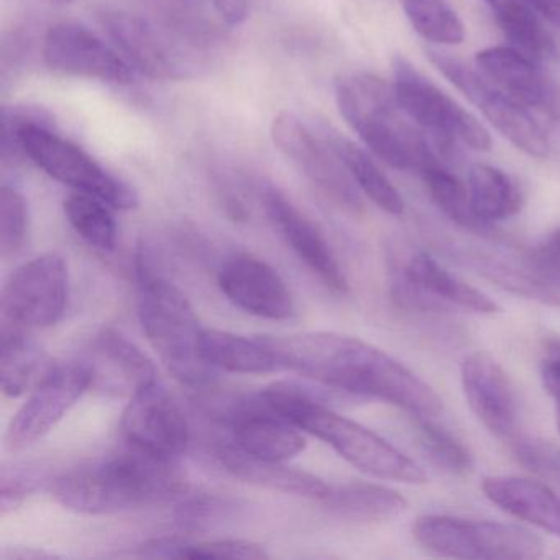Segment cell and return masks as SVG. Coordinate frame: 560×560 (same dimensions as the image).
I'll return each instance as SVG.
<instances>
[{
  "instance_id": "obj_39",
  "label": "cell",
  "mask_w": 560,
  "mask_h": 560,
  "mask_svg": "<svg viewBox=\"0 0 560 560\" xmlns=\"http://www.w3.org/2000/svg\"><path fill=\"white\" fill-rule=\"evenodd\" d=\"M540 380L552 398L557 428L560 431V340L547 343L546 355L540 362Z\"/></svg>"
},
{
  "instance_id": "obj_18",
  "label": "cell",
  "mask_w": 560,
  "mask_h": 560,
  "mask_svg": "<svg viewBox=\"0 0 560 560\" xmlns=\"http://www.w3.org/2000/svg\"><path fill=\"white\" fill-rule=\"evenodd\" d=\"M221 418L228 425V444L252 457L287 462L306 448L301 429L271 412L258 395L234 399Z\"/></svg>"
},
{
  "instance_id": "obj_11",
  "label": "cell",
  "mask_w": 560,
  "mask_h": 560,
  "mask_svg": "<svg viewBox=\"0 0 560 560\" xmlns=\"http://www.w3.org/2000/svg\"><path fill=\"white\" fill-rule=\"evenodd\" d=\"M90 388V373L81 360L50 365L15 412L5 434V447L22 452L40 442Z\"/></svg>"
},
{
  "instance_id": "obj_2",
  "label": "cell",
  "mask_w": 560,
  "mask_h": 560,
  "mask_svg": "<svg viewBox=\"0 0 560 560\" xmlns=\"http://www.w3.org/2000/svg\"><path fill=\"white\" fill-rule=\"evenodd\" d=\"M48 490L67 510L100 516L183 497L188 485L176 460L124 444L116 454L51 478Z\"/></svg>"
},
{
  "instance_id": "obj_42",
  "label": "cell",
  "mask_w": 560,
  "mask_h": 560,
  "mask_svg": "<svg viewBox=\"0 0 560 560\" xmlns=\"http://www.w3.org/2000/svg\"><path fill=\"white\" fill-rule=\"evenodd\" d=\"M542 21L560 28V0H526Z\"/></svg>"
},
{
  "instance_id": "obj_36",
  "label": "cell",
  "mask_w": 560,
  "mask_h": 560,
  "mask_svg": "<svg viewBox=\"0 0 560 560\" xmlns=\"http://www.w3.org/2000/svg\"><path fill=\"white\" fill-rule=\"evenodd\" d=\"M31 235V212L24 196L4 185L0 189V255L15 257L24 250Z\"/></svg>"
},
{
  "instance_id": "obj_28",
  "label": "cell",
  "mask_w": 560,
  "mask_h": 560,
  "mask_svg": "<svg viewBox=\"0 0 560 560\" xmlns=\"http://www.w3.org/2000/svg\"><path fill=\"white\" fill-rule=\"evenodd\" d=\"M320 137L339 156L359 191L373 205L378 206L386 214L401 215L405 212V199L398 189L360 147L330 129L320 130Z\"/></svg>"
},
{
  "instance_id": "obj_38",
  "label": "cell",
  "mask_w": 560,
  "mask_h": 560,
  "mask_svg": "<svg viewBox=\"0 0 560 560\" xmlns=\"http://www.w3.org/2000/svg\"><path fill=\"white\" fill-rule=\"evenodd\" d=\"M50 483L44 465L22 462V464L4 465L0 475V511L2 516L24 503L28 494L38 487Z\"/></svg>"
},
{
  "instance_id": "obj_27",
  "label": "cell",
  "mask_w": 560,
  "mask_h": 560,
  "mask_svg": "<svg viewBox=\"0 0 560 560\" xmlns=\"http://www.w3.org/2000/svg\"><path fill=\"white\" fill-rule=\"evenodd\" d=\"M47 353L28 329L2 324L0 332V380L9 398L25 395L47 373Z\"/></svg>"
},
{
  "instance_id": "obj_26",
  "label": "cell",
  "mask_w": 560,
  "mask_h": 560,
  "mask_svg": "<svg viewBox=\"0 0 560 560\" xmlns=\"http://www.w3.org/2000/svg\"><path fill=\"white\" fill-rule=\"evenodd\" d=\"M319 503L330 516L353 524L386 523L408 508V501L398 491L365 481L330 487Z\"/></svg>"
},
{
  "instance_id": "obj_24",
  "label": "cell",
  "mask_w": 560,
  "mask_h": 560,
  "mask_svg": "<svg viewBox=\"0 0 560 560\" xmlns=\"http://www.w3.org/2000/svg\"><path fill=\"white\" fill-rule=\"evenodd\" d=\"M481 490L491 503L511 516L560 537V497L546 485L500 475L485 478Z\"/></svg>"
},
{
  "instance_id": "obj_13",
  "label": "cell",
  "mask_w": 560,
  "mask_h": 560,
  "mask_svg": "<svg viewBox=\"0 0 560 560\" xmlns=\"http://www.w3.org/2000/svg\"><path fill=\"white\" fill-rule=\"evenodd\" d=\"M120 434L129 447L168 460H176L191 441L185 412L160 382L129 399L120 419Z\"/></svg>"
},
{
  "instance_id": "obj_8",
  "label": "cell",
  "mask_w": 560,
  "mask_h": 560,
  "mask_svg": "<svg viewBox=\"0 0 560 560\" xmlns=\"http://www.w3.org/2000/svg\"><path fill=\"white\" fill-rule=\"evenodd\" d=\"M393 71V88L399 106L416 126L431 132L439 140V145L462 142L477 152L491 149L490 133L478 122L477 117L439 90L408 60L396 58Z\"/></svg>"
},
{
  "instance_id": "obj_31",
  "label": "cell",
  "mask_w": 560,
  "mask_h": 560,
  "mask_svg": "<svg viewBox=\"0 0 560 560\" xmlns=\"http://www.w3.org/2000/svg\"><path fill=\"white\" fill-rule=\"evenodd\" d=\"M142 557L153 559L264 560L270 557L265 546L247 539L192 540L188 537H153L139 546Z\"/></svg>"
},
{
  "instance_id": "obj_41",
  "label": "cell",
  "mask_w": 560,
  "mask_h": 560,
  "mask_svg": "<svg viewBox=\"0 0 560 560\" xmlns=\"http://www.w3.org/2000/svg\"><path fill=\"white\" fill-rule=\"evenodd\" d=\"M222 21L231 27H238L248 18V0H212Z\"/></svg>"
},
{
  "instance_id": "obj_34",
  "label": "cell",
  "mask_w": 560,
  "mask_h": 560,
  "mask_svg": "<svg viewBox=\"0 0 560 560\" xmlns=\"http://www.w3.org/2000/svg\"><path fill=\"white\" fill-rule=\"evenodd\" d=\"M409 24L424 40L438 45H460L465 27L447 0H401Z\"/></svg>"
},
{
  "instance_id": "obj_22",
  "label": "cell",
  "mask_w": 560,
  "mask_h": 560,
  "mask_svg": "<svg viewBox=\"0 0 560 560\" xmlns=\"http://www.w3.org/2000/svg\"><path fill=\"white\" fill-rule=\"evenodd\" d=\"M475 67L481 77L533 113L556 116V91L536 61L513 47L478 51Z\"/></svg>"
},
{
  "instance_id": "obj_4",
  "label": "cell",
  "mask_w": 560,
  "mask_h": 560,
  "mask_svg": "<svg viewBox=\"0 0 560 560\" xmlns=\"http://www.w3.org/2000/svg\"><path fill=\"white\" fill-rule=\"evenodd\" d=\"M145 245L137 248L136 280L143 332L173 378L191 395H205L215 370L201 353L202 330L185 294L162 273Z\"/></svg>"
},
{
  "instance_id": "obj_32",
  "label": "cell",
  "mask_w": 560,
  "mask_h": 560,
  "mask_svg": "<svg viewBox=\"0 0 560 560\" xmlns=\"http://www.w3.org/2000/svg\"><path fill=\"white\" fill-rule=\"evenodd\" d=\"M421 176L432 201L458 228L483 235L491 232V225L485 224L475 214L468 189L442 163L429 166Z\"/></svg>"
},
{
  "instance_id": "obj_29",
  "label": "cell",
  "mask_w": 560,
  "mask_h": 560,
  "mask_svg": "<svg viewBox=\"0 0 560 560\" xmlns=\"http://www.w3.org/2000/svg\"><path fill=\"white\" fill-rule=\"evenodd\" d=\"M500 31L511 47L534 61L556 57V44L526 0H485Z\"/></svg>"
},
{
  "instance_id": "obj_19",
  "label": "cell",
  "mask_w": 560,
  "mask_h": 560,
  "mask_svg": "<svg viewBox=\"0 0 560 560\" xmlns=\"http://www.w3.org/2000/svg\"><path fill=\"white\" fill-rule=\"evenodd\" d=\"M81 362L90 373V389L107 398L130 399L159 382L149 355L116 329L96 334Z\"/></svg>"
},
{
  "instance_id": "obj_12",
  "label": "cell",
  "mask_w": 560,
  "mask_h": 560,
  "mask_svg": "<svg viewBox=\"0 0 560 560\" xmlns=\"http://www.w3.org/2000/svg\"><path fill=\"white\" fill-rule=\"evenodd\" d=\"M97 21L124 60L143 77L156 81L191 77L195 70L191 57L147 19L120 9H103Z\"/></svg>"
},
{
  "instance_id": "obj_44",
  "label": "cell",
  "mask_w": 560,
  "mask_h": 560,
  "mask_svg": "<svg viewBox=\"0 0 560 560\" xmlns=\"http://www.w3.org/2000/svg\"><path fill=\"white\" fill-rule=\"evenodd\" d=\"M51 2H55V4H70L73 0H51Z\"/></svg>"
},
{
  "instance_id": "obj_5",
  "label": "cell",
  "mask_w": 560,
  "mask_h": 560,
  "mask_svg": "<svg viewBox=\"0 0 560 560\" xmlns=\"http://www.w3.org/2000/svg\"><path fill=\"white\" fill-rule=\"evenodd\" d=\"M336 101L370 152L392 168L421 175L441 163L421 127L399 106L393 84L369 73L349 74L337 81Z\"/></svg>"
},
{
  "instance_id": "obj_43",
  "label": "cell",
  "mask_w": 560,
  "mask_h": 560,
  "mask_svg": "<svg viewBox=\"0 0 560 560\" xmlns=\"http://www.w3.org/2000/svg\"><path fill=\"white\" fill-rule=\"evenodd\" d=\"M5 557L9 559H55V553L44 552V550H35V549H19L11 550V552L5 553Z\"/></svg>"
},
{
  "instance_id": "obj_40",
  "label": "cell",
  "mask_w": 560,
  "mask_h": 560,
  "mask_svg": "<svg viewBox=\"0 0 560 560\" xmlns=\"http://www.w3.org/2000/svg\"><path fill=\"white\" fill-rule=\"evenodd\" d=\"M534 264L546 271L550 277L560 278V229L549 235L542 244L537 247Z\"/></svg>"
},
{
  "instance_id": "obj_6",
  "label": "cell",
  "mask_w": 560,
  "mask_h": 560,
  "mask_svg": "<svg viewBox=\"0 0 560 560\" xmlns=\"http://www.w3.org/2000/svg\"><path fill=\"white\" fill-rule=\"evenodd\" d=\"M50 117L40 109L14 107L2 114L4 155L11 149L24 153L38 168L77 192L94 196L113 209L130 211L139 206V192L107 172L83 149L50 129Z\"/></svg>"
},
{
  "instance_id": "obj_35",
  "label": "cell",
  "mask_w": 560,
  "mask_h": 560,
  "mask_svg": "<svg viewBox=\"0 0 560 560\" xmlns=\"http://www.w3.org/2000/svg\"><path fill=\"white\" fill-rule=\"evenodd\" d=\"M415 419L419 445L438 467L458 477L470 474L474 468V458L460 439L455 438L447 428L439 424L438 419Z\"/></svg>"
},
{
  "instance_id": "obj_37",
  "label": "cell",
  "mask_w": 560,
  "mask_h": 560,
  "mask_svg": "<svg viewBox=\"0 0 560 560\" xmlns=\"http://www.w3.org/2000/svg\"><path fill=\"white\" fill-rule=\"evenodd\" d=\"M237 503L231 498L206 493L183 500L176 506L175 521L183 530L208 529L234 514Z\"/></svg>"
},
{
  "instance_id": "obj_9",
  "label": "cell",
  "mask_w": 560,
  "mask_h": 560,
  "mask_svg": "<svg viewBox=\"0 0 560 560\" xmlns=\"http://www.w3.org/2000/svg\"><path fill=\"white\" fill-rule=\"evenodd\" d=\"M428 57L508 142L533 159L549 156V136L533 110L511 100L464 61L435 50H428Z\"/></svg>"
},
{
  "instance_id": "obj_16",
  "label": "cell",
  "mask_w": 560,
  "mask_h": 560,
  "mask_svg": "<svg viewBox=\"0 0 560 560\" xmlns=\"http://www.w3.org/2000/svg\"><path fill=\"white\" fill-rule=\"evenodd\" d=\"M460 382L475 418L488 432L511 448L526 439L521 432L520 399L503 366L483 352H471L462 360Z\"/></svg>"
},
{
  "instance_id": "obj_15",
  "label": "cell",
  "mask_w": 560,
  "mask_h": 560,
  "mask_svg": "<svg viewBox=\"0 0 560 560\" xmlns=\"http://www.w3.org/2000/svg\"><path fill=\"white\" fill-rule=\"evenodd\" d=\"M393 296L405 306L419 310L452 306L481 316H493L501 311L497 301L445 270L424 252H412L396 268Z\"/></svg>"
},
{
  "instance_id": "obj_25",
  "label": "cell",
  "mask_w": 560,
  "mask_h": 560,
  "mask_svg": "<svg viewBox=\"0 0 560 560\" xmlns=\"http://www.w3.org/2000/svg\"><path fill=\"white\" fill-rule=\"evenodd\" d=\"M201 353L209 366L241 375L283 372L268 336L245 337L225 330L205 329Z\"/></svg>"
},
{
  "instance_id": "obj_23",
  "label": "cell",
  "mask_w": 560,
  "mask_h": 560,
  "mask_svg": "<svg viewBox=\"0 0 560 560\" xmlns=\"http://www.w3.org/2000/svg\"><path fill=\"white\" fill-rule=\"evenodd\" d=\"M218 458L232 477L267 490L316 501L324 500L330 490V485L310 471L287 467L283 462L252 457L231 444L219 445Z\"/></svg>"
},
{
  "instance_id": "obj_21",
  "label": "cell",
  "mask_w": 560,
  "mask_h": 560,
  "mask_svg": "<svg viewBox=\"0 0 560 560\" xmlns=\"http://www.w3.org/2000/svg\"><path fill=\"white\" fill-rule=\"evenodd\" d=\"M264 205L268 218L300 260L334 293H346L349 290L346 273L316 225L278 189L268 188L264 192Z\"/></svg>"
},
{
  "instance_id": "obj_3",
  "label": "cell",
  "mask_w": 560,
  "mask_h": 560,
  "mask_svg": "<svg viewBox=\"0 0 560 560\" xmlns=\"http://www.w3.org/2000/svg\"><path fill=\"white\" fill-rule=\"evenodd\" d=\"M258 398L275 415L326 442L363 474L409 485L428 480L424 470L405 452L365 425L337 415L316 389L296 382H275L261 388Z\"/></svg>"
},
{
  "instance_id": "obj_17",
  "label": "cell",
  "mask_w": 560,
  "mask_h": 560,
  "mask_svg": "<svg viewBox=\"0 0 560 560\" xmlns=\"http://www.w3.org/2000/svg\"><path fill=\"white\" fill-rule=\"evenodd\" d=\"M44 60L50 70L68 77L100 80L103 83L129 84L133 68L116 48L88 31L83 25H54L44 42Z\"/></svg>"
},
{
  "instance_id": "obj_30",
  "label": "cell",
  "mask_w": 560,
  "mask_h": 560,
  "mask_svg": "<svg viewBox=\"0 0 560 560\" xmlns=\"http://www.w3.org/2000/svg\"><path fill=\"white\" fill-rule=\"evenodd\" d=\"M467 189L471 208L485 224L491 225L513 218L523 208L520 186L497 166H471Z\"/></svg>"
},
{
  "instance_id": "obj_14",
  "label": "cell",
  "mask_w": 560,
  "mask_h": 560,
  "mask_svg": "<svg viewBox=\"0 0 560 560\" xmlns=\"http://www.w3.org/2000/svg\"><path fill=\"white\" fill-rule=\"evenodd\" d=\"M275 147L324 195L343 208H362L359 188L323 137L314 136L294 114H278L271 124Z\"/></svg>"
},
{
  "instance_id": "obj_20",
  "label": "cell",
  "mask_w": 560,
  "mask_h": 560,
  "mask_svg": "<svg viewBox=\"0 0 560 560\" xmlns=\"http://www.w3.org/2000/svg\"><path fill=\"white\" fill-rule=\"evenodd\" d=\"M219 288L238 310L264 319H290L294 314L293 294L287 281L267 261L238 254L222 264Z\"/></svg>"
},
{
  "instance_id": "obj_7",
  "label": "cell",
  "mask_w": 560,
  "mask_h": 560,
  "mask_svg": "<svg viewBox=\"0 0 560 560\" xmlns=\"http://www.w3.org/2000/svg\"><path fill=\"white\" fill-rule=\"evenodd\" d=\"M412 534L429 552L452 559L534 560L544 556L542 540L517 524L428 514L416 521Z\"/></svg>"
},
{
  "instance_id": "obj_33",
  "label": "cell",
  "mask_w": 560,
  "mask_h": 560,
  "mask_svg": "<svg viewBox=\"0 0 560 560\" xmlns=\"http://www.w3.org/2000/svg\"><path fill=\"white\" fill-rule=\"evenodd\" d=\"M110 206L94 196L77 192L65 201V214L78 235L91 247L114 252L117 247L116 218Z\"/></svg>"
},
{
  "instance_id": "obj_10",
  "label": "cell",
  "mask_w": 560,
  "mask_h": 560,
  "mask_svg": "<svg viewBox=\"0 0 560 560\" xmlns=\"http://www.w3.org/2000/svg\"><path fill=\"white\" fill-rule=\"evenodd\" d=\"M70 298V271L61 255L45 254L21 265L2 291L4 323L40 329L60 323Z\"/></svg>"
},
{
  "instance_id": "obj_1",
  "label": "cell",
  "mask_w": 560,
  "mask_h": 560,
  "mask_svg": "<svg viewBox=\"0 0 560 560\" xmlns=\"http://www.w3.org/2000/svg\"><path fill=\"white\" fill-rule=\"evenodd\" d=\"M281 366L334 392L380 399L405 409L411 418H434L444 411L438 393L388 353L355 337L306 332L270 337Z\"/></svg>"
}]
</instances>
